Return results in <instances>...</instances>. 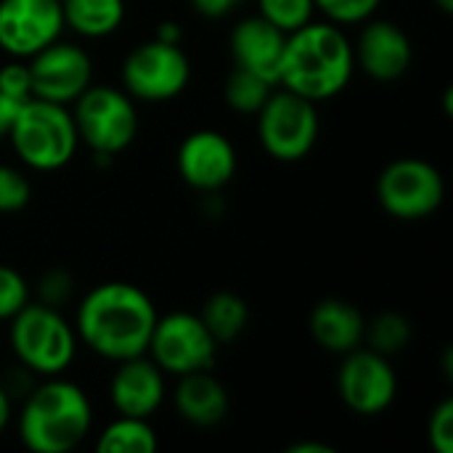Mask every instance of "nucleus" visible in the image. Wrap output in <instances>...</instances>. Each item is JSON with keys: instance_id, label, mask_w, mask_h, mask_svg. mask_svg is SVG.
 Returning <instances> with one entry per match:
<instances>
[{"instance_id": "f03ea898", "label": "nucleus", "mask_w": 453, "mask_h": 453, "mask_svg": "<svg viewBox=\"0 0 453 453\" xmlns=\"http://www.w3.org/2000/svg\"><path fill=\"white\" fill-rule=\"evenodd\" d=\"M356 72L353 40L334 21H308L284 40L276 85L313 104L340 96Z\"/></svg>"}, {"instance_id": "aec40b11", "label": "nucleus", "mask_w": 453, "mask_h": 453, "mask_svg": "<svg viewBox=\"0 0 453 453\" xmlns=\"http://www.w3.org/2000/svg\"><path fill=\"white\" fill-rule=\"evenodd\" d=\"M64 27L80 37L101 40L125 21V0H61Z\"/></svg>"}, {"instance_id": "dca6fc26", "label": "nucleus", "mask_w": 453, "mask_h": 453, "mask_svg": "<svg viewBox=\"0 0 453 453\" xmlns=\"http://www.w3.org/2000/svg\"><path fill=\"white\" fill-rule=\"evenodd\" d=\"M165 377L167 374L146 353L117 361V369L109 382L111 406L117 409V414L151 419L162 409L167 395Z\"/></svg>"}, {"instance_id": "423d86ee", "label": "nucleus", "mask_w": 453, "mask_h": 453, "mask_svg": "<svg viewBox=\"0 0 453 453\" xmlns=\"http://www.w3.org/2000/svg\"><path fill=\"white\" fill-rule=\"evenodd\" d=\"M72 119L93 154H122L138 135V109L122 88L88 85L72 104Z\"/></svg>"}, {"instance_id": "b1692460", "label": "nucleus", "mask_w": 453, "mask_h": 453, "mask_svg": "<svg viewBox=\"0 0 453 453\" xmlns=\"http://www.w3.org/2000/svg\"><path fill=\"white\" fill-rule=\"evenodd\" d=\"M414 337V329H411V321L403 316V313H395V311H385L380 316H374L369 324H366V334H364V342L393 358L398 356L401 350H406V345L411 342Z\"/></svg>"}, {"instance_id": "c85d7f7f", "label": "nucleus", "mask_w": 453, "mask_h": 453, "mask_svg": "<svg viewBox=\"0 0 453 453\" xmlns=\"http://www.w3.org/2000/svg\"><path fill=\"white\" fill-rule=\"evenodd\" d=\"M72 295H74V279L64 268H50L37 281V297L42 305L61 311V305H66L72 300Z\"/></svg>"}, {"instance_id": "f3484780", "label": "nucleus", "mask_w": 453, "mask_h": 453, "mask_svg": "<svg viewBox=\"0 0 453 453\" xmlns=\"http://www.w3.org/2000/svg\"><path fill=\"white\" fill-rule=\"evenodd\" d=\"M284 40H287V35L281 29H276L271 21H265L263 16L242 19L231 32L234 66L250 69L276 85Z\"/></svg>"}, {"instance_id": "6ab92c4d", "label": "nucleus", "mask_w": 453, "mask_h": 453, "mask_svg": "<svg viewBox=\"0 0 453 453\" xmlns=\"http://www.w3.org/2000/svg\"><path fill=\"white\" fill-rule=\"evenodd\" d=\"M173 406L191 427H215L228 414V393L220 380L207 372H191L178 377L173 390Z\"/></svg>"}, {"instance_id": "bb28decb", "label": "nucleus", "mask_w": 453, "mask_h": 453, "mask_svg": "<svg viewBox=\"0 0 453 453\" xmlns=\"http://www.w3.org/2000/svg\"><path fill=\"white\" fill-rule=\"evenodd\" d=\"M32 199V183L29 178L11 167V165H0V212H19L29 204Z\"/></svg>"}, {"instance_id": "e433bc0d", "label": "nucleus", "mask_w": 453, "mask_h": 453, "mask_svg": "<svg viewBox=\"0 0 453 453\" xmlns=\"http://www.w3.org/2000/svg\"><path fill=\"white\" fill-rule=\"evenodd\" d=\"M435 5H438L443 13H451L453 11V0H435Z\"/></svg>"}, {"instance_id": "cd10ccee", "label": "nucleus", "mask_w": 453, "mask_h": 453, "mask_svg": "<svg viewBox=\"0 0 453 453\" xmlns=\"http://www.w3.org/2000/svg\"><path fill=\"white\" fill-rule=\"evenodd\" d=\"M27 303H29L27 279L11 265H0V321H11Z\"/></svg>"}, {"instance_id": "4468645a", "label": "nucleus", "mask_w": 453, "mask_h": 453, "mask_svg": "<svg viewBox=\"0 0 453 453\" xmlns=\"http://www.w3.org/2000/svg\"><path fill=\"white\" fill-rule=\"evenodd\" d=\"M178 173L194 191L215 194L236 175V149L220 130H194L178 146Z\"/></svg>"}, {"instance_id": "4be33fe9", "label": "nucleus", "mask_w": 453, "mask_h": 453, "mask_svg": "<svg viewBox=\"0 0 453 453\" xmlns=\"http://www.w3.org/2000/svg\"><path fill=\"white\" fill-rule=\"evenodd\" d=\"M159 449V438L149 419L119 414L109 422L96 441L98 453H151Z\"/></svg>"}, {"instance_id": "c9c22d12", "label": "nucleus", "mask_w": 453, "mask_h": 453, "mask_svg": "<svg viewBox=\"0 0 453 453\" xmlns=\"http://www.w3.org/2000/svg\"><path fill=\"white\" fill-rule=\"evenodd\" d=\"M8 422H11V395H8V390L0 385V433L8 427Z\"/></svg>"}, {"instance_id": "a211bd4d", "label": "nucleus", "mask_w": 453, "mask_h": 453, "mask_svg": "<svg viewBox=\"0 0 453 453\" xmlns=\"http://www.w3.org/2000/svg\"><path fill=\"white\" fill-rule=\"evenodd\" d=\"M308 326H311V337L334 356H345L361 348L364 334H366L364 313L353 303L340 300V297H326L316 303L311 311Z\"/></svg>"}, {"instance_id": "ddd939ff", "label": "nucleus", "mask_w": 453, "mask_h": 453, "mask_svg": "<svg viewBox=\"0 0 453 453\" xmlns=\"http://www.w3.org/2000/svg\"><path fill=\"white\" fill-rule=\"evenodd\" d=\"M61 0H0V50L32 58L64 32Z\"/></svg>"}, {"instance_id": "0eeeda50", "label": "nucleus", "mask_w": 453, "mask_h": 453, "mask_svg": "<svg viewBox=\"0 0 453 453\" xmlns=\"http://www.w3.org/2000/svg\"><path fill=\"white\" fill-rule=\"evenodd\" d=\"M255 117L257 138L276 162H300L319 141L321 119L316 104L287 88L276 85Z\"/></svg>"}, {"instance_id": "39448f33", "label": "nucleus", "mask_w": 453, "mask_h": 453, "mask_svg": "<svg viewBox=\"0 0 453 453\" xmlns=\"http://www.w3.org/2000/svg\"><path fill=\"white\" fill-rule=\"evenodd\" d=\"M13 356L24 369L40 377L64 374L77 356V332L58 308L27 303L8 326Z\"/></svg>"}, {"instance_id": "a878e982", "label": "nucleus", "mask_w": 453, "mask_h": 453, "mask_svg": "<svg viewBox=\"0 0 453 453\" xmlns=\"http://www.w3.org/2000/svg\"><path fill=\"white\" fill-rule=\"evenodd\" d=\"M316 11L326 16V21H334L340 27L348 24H364L372 19L382 0H313Z\"/></svg>"}, {"instance_id": "1a4fd4ad", "label": "nucleus", "mask_w": 453, "mask_h": 453, "mask_svg": "<svg viewBox=\"0 0 453 453\" xmlns=\"http://www.w3.org/2000/svg\"><path fill=\"white\" fill-rule=\"evenodd\" d=\"M188 80L191 61L183 48L154 37L133 48L122 64V90L135 101H173L186 90Z\"/></svg>"}, {"instance_id": "7c9ffc66", "label": "nucleus", "mask_w": 453, "mask_h": 453, "mask_svg": "<svg viewBox=\"0 0 453 453\" xmlns=\"http://www.w3.org/2000/svg\"><path fill=\"white\" fill-rule=\"evenodd\" d=\"M0 93L8 98L24 104L32 98V80H29V66L24 58H11L8 64L0 66Z\"/></svg>"}, {"instance_id": "9d476101", "label": "nucleus", "mask_w": 453, "mask_h": 453, "mask_svg": "<svg viewBox=\"0 0 453 453\" xmlns=\"http://www.w3.org/2000/svg\"><path fill=\"white\" fill-rule=\"evenodd\" d=\"M146 356L170 377L207 372L215 366L218 342L199 319V313L178 311L159 316L149 340Z\"/></svg>"}, {"instance_id": "5701e85b", "label": "nucleus", "mask_w": 453, "mask_h": 453, "mask_svg": "<svg viewBox=\"0 0 453 453\" xmlns=\"http://www.w3.org/2000/svg\"><path fill=\"white\" fill-rule=\"evenodd\" d=\"M273 82L250 72V69H242V66H234V72L228 74L226 80V104L239 111V114H257L260 106L268 101V96L273 93Z\"/></svg>"}, {"instance_id": "393cba45", "label": "nucleus", "mask_w": 453, "mask_h": 453, "mask_svg": "<svg viewBox=\"0 0 453 453\" xmlns=\"http://www.w3.org/2000/svg\"><path fill=\"white\" fill-rule=\"evenodd\" d=\"M257 16H263L276 29L289 35L316 19V3L313 0H257Z\"/></svg>"}, {"instance_id": "72a5a7b5", "label": "nucleus", "mask_w": 453, "mask_h": 453, "mask_svg": "<svg viewBox=\"0 0 453 453\" xmlns=\"http://www.w3.org/2000/svg\"><path fill=\"white\" fill-rule=\"evenodd\" d=\"M154 40H162V42H170V45H180V40H183V29H180V24L178 21H162L159 27H157V32H154Z\"/></svg>"}, {"instance_id": "c756f323", "label": "nucleus", "mask_w": 453, "mask_h": 453, "mask_svg": "<svg viewBox=\"0 0 453 453\" xmlns=\"http://www.w3.org/2000/svg\"><path fill=\"white\" fill-rule=\"evenodd\" d=\"M427 438L435 453H453V401L446 398L433 409L427 422Z\"/></svg>"}, {"instance_id": "473e14b6", "label": "nucleus", "mask_w": 453, "mask_h": 453, "mask_svg": "<svg viewBox=\"0 0 453 453\" xmlns=\"http://www.w3.org/2000/svg\"><path fill=\"white\" fill-rule=\"evenodd\" d=\"M19 101H13V98H8L5 93H0V141L3 138H8V133H11V125H13V119H16V111H19Z\"/></svg>"}, {"instance_id": "7ed1b4c3", "label": "nucleus", "mask_w": 453, "mask_h": 453, "mask_svg": "<svg viewBox=\"0 0 453 453\" xmlns=\"http://www.w3.org/2000/svg\"><path fill=\"white\" fill-rule=\"evenodd\" d=\"M90 427L93 406L85 390L61 374L32 388L19 411V438L32 453L74 451Z\"/></svg>"}, {"instance_id": "f8f14e48", "label": "nucleus", "mask_w": 453, "mask_h": 453, "mask_svg": "<svg viewBox=\"0 0 453 453\" xmlns=\"http://www.w3.org/2000/svg\"><path fill=\"white\" fill-rule=\"evenodd\" d=\"M27 66L32 96L42 101L72 106L77 96L93 85V61L88 50L74 42H64L61 37L27 58Z\"/></svg>"}, {"instance_id": "6e6552de", "label": "nucleus", "mask_w": 453, "mask_h": 453, "mask_svg": "<svg viewBox=\"0 0 453 453\" xmlns=\"http://www.w3.org/2000/svg\"><path fill=\"white\" fill-rule=\"evenodd\" d=\"M446 199V180L441 170L419 157L390 162L377 178L380 207L398 220H422L441 210Z\"/></svg>"}, {"instance_id": "412c9836", "label": "nucleus", "mask_w": 453, "mask_h": 453, "mask_svg": "<svg viewBox=\"0 0 453 453\" xmlns=\"http://www.w3.org/2000/svg\"><path fill=\"white\" fill-rule=\"evenodd\" d=\"M199 319L210 329L218 345L234 342L244 334L250 324V305L236 292H215L204 300Z\"/></svg>"}, {"instance_id": "f704fd0d", "label": "nucleus", "mask_w": 453, "mask_h": 453, "mask_svg": "<svg viewBox=\"0 0 453 453\" xmlns=\"http://www.w3.org/2000/svg\"><path fill=\"white\" fill-rule=\"evenodd\" d=\"M284 453H334V446H329L324 441H297V443L287 446Z\"/></svg>"}, {"instance_id": "9b49d317", "label": "nucleus", "mask_w": 453, "mask_h": 453, "mask_svg": "<svg viewBox=\"0 0 453 453\" xmlns=\"http://www.w3.org/2000/svg\"><path fill=\"white\" fill-rule=\"evenodd\" d=\"M337 393L353 414L380 417L398 398V374L388 356L361 345L342 356Z\"/></svg>"}, {"instance_id": "20e7f679", "label": "nucleus", "mask_w": 453, "mask_h": 453, "mask_svg": "<svg viewBox=\"0 0 453 453\" xmlns=\"http://www.w3.org/2000/svg\"><path fill=\"white\" fill-rule=\"evenodd\" d=\"M8 141L21 165L37 173L61 170L64 165L72 162L80 146V135L69 106L42 101L35 96L19 106Z\"/></svg>"}, {"instance_id": "f257e3e1", "label": "nucleus", "mask_w": 453, "mask_h": 453, "mask_svg": "<svg viewBox=\"0 0 453 453\" xmlns=\"http://www.w3.org/2000/svg\"><path fill=\"white\" fill-rule=\"evenodd\" d=\"M159 313L151 297L127 281H106L90 289L77 305L74 332L106 361L143 356Z\"/></svg>"}, {"instance_id": "2eb2a0df", "label": "nucleus", "mask_w": 453, "mask_h": 453, "mask_svg": "<svg viewBox=\"0 0 453 453\" xmlns=\"http://www.w3.org/2000/svg\"><path fill=\"white\" fill-rule=\"evenodd\" d=\"M356 66L377 82L401 80L414 61V42L403 27L385 19H366L353 42Z\"/></svg>"}, {"instance_id": "2f4dec72", "label": "nucleus", "mask_w": 453, "mask_h": 453, "mask_svg": "<svg viewBox=\"0 0 453 453\" xmlns=\"http://www.w3.org/2000/svg\"><path fill=\"white\" fill-rule=\"evenodd\" d=\"M239 3H242V0H191L194 11L202 13V16H207V19H223V16H228Z\"/></svg>"}]
</instances>
